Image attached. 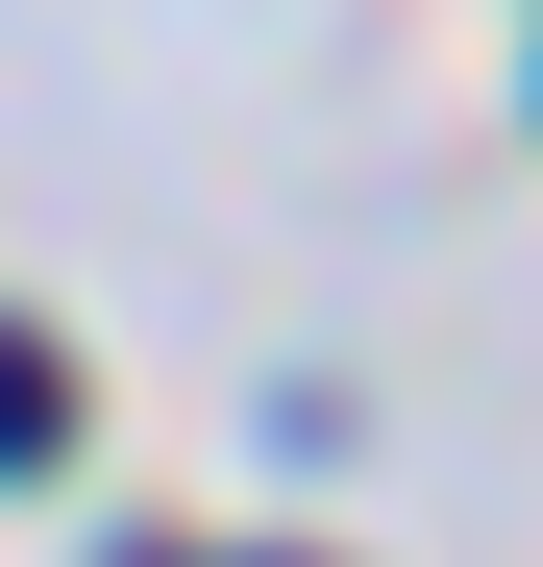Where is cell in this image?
Wrapping results in <instances>:
<instances>
[{
  "mask_svg": "<svg viewBox=\"0 0 543 567\" xmlns=\"http://www.w3.org/2000/svg\"><path fill=\"white\" fill-rule=\"evenodd\" d=\"M50 420H74V370H50L25 321H0V468H50Z\"/></svg>",
  "mask_w": 543,
  "mask_h": 567,
  "instance_id": "1",
  "label": "cell"
}]
</instances>
